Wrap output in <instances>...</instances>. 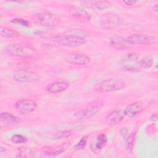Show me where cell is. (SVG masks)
<instances>
[{"label":"cell","mask_w":158,"mask_h":158,"mask_svg":"<svg viewBox=\"0 0 158 158\" xmlns=\"http://www.w3.org/2000/svg\"><path fill=\"white\" fill-rule=\"evenodd\" d=\"M125 81L120 78H110L96 83L94 89L99 93H110L122 89L125 87Z\"/></svg>","instance_id":"cell-1"},{"label":"cell","mask_w":158,"mask_h":158,"mask_svg":"<svg viewBox=\"0 0 158 158\" xmlns=\"http://www.w3.org/2000/svg\"><path fill=\"white\" fill-rule=\"evenodd\" d=\"M3 50L8 55L15 57H31L36 54V51L27 45L16 43L7 44Z\"/></svg>","instance_id":"cell-2"},{"label":"cell","mask_w":158,"mask_h":158,"mask_svg":"<svg viewBox=\"0 0 158 158\" xmlns=\"http://www.w3.org/2000/svg\"><path fill=\"white\" fill-rule=\"evenodd\" d=\"M103 105L104 102L101 100L93 101L84 108L76 111L73 114V117L78 120L89 118L95 115L101 109Z\"/></svg>","instance_id":"cell-3"},{"label":"cell","mask_w":158,"mask_h":158,"mask_svg":"<svg viewBox=\"0 0 158 158\" xmlns=\"http://www.w3.org/2000/svg\"><path fill=\"white\" fill-rule=\"evenodd\" d=\"M52 40L59 45L66 47L81 46L86 43V40L85 38L74 35H57L54 36Z\"/></svg>","instance_id":"cell-4"},{"label":"cell","mask_w":158,"mask_h":158,"mask_svg":"<svg viewBox=\"0 0 158 158\" xmlns=\"http://www.w3.org/2000/svg\"><path fill=\"white\" fill-rule=\"evenodd\" d=\"M31 20L37 25L44 27L56 26L60 21L59 18L55 14L49 12H37L32 15Z\"/></svg>","instance_id":"cell-5"},{"label":"cell","mask_w":158,"mask_h":158,"mask_svg":"<svg viewBox=\"0 0 158 158\" xmlns=\"http://www.w3.org/2000/svg\"><path fill=\"white\" fill-rule=\"evenodd\" d=\"M109 43L112 48L115 50L122 51L134 47V44L128 36L114 35L109 38Z\"/></svg>","instance_id":"cell-6"},{"label":"cell","mask_w":158,"mask_h":158,"mask_svg":"<svg viewBox=\"0 0 158 158\" xmlns=\"http://www.w3.org/2000/svg\"><path fill=\"white\" fill-rule=\"evenodd\" d=\"M64 60L71 65H86L91 62V59L86 54L81 53H67L63 56Z\"/></svg>","instance_id":"cell-7"},{"label":"cell","mask_w":158,"mask_h":158,"mask_svg":"<svg viewBox=\"0 0 158 158\" xmlns=\"http://www.w3.org/2000/svg\"><path fill=\"white\" fill-rule=\"evenodd\" d=\"M14 107L17 112L20 114H28L33 112L38 108L37 103L29 99H22L17 101Z\"/></svg>","instance_id":"cell-8"},{"label":"cell","mask_w":158,"mask_h":158,"mask_svg":"<svg viewBox=\"0 0 158 158\" xmlns=\"http://www.w3.org/2000/svg\"><path fill=\"white\" fill-rule=\"evenodd\" d=\"M128 38L131 41L134 46L136 44L151 45L156 44L158 41L157 36L146 34H134L129 36Z\"/></svg>","instance_id":"cell-9"},{"label":"cell","mask_w":158,"mask_h":158,"mask_svg":"<svg viewBox=\"0 0 158 158\" xmlns=\"http://www.w3.org/2000/svg\"><path fill=\"white\" fill-rule=\"evenodd\" d=\"M14 81L19 83H31L37 81L40 78L39 75L33 72L18 71L12 75Z\"/></svg>","instance_id":"cell-10"},{"label":"cell","mask_w":158,"mask_h":158,"mask_svg":"<svg viewBox=\"0 0 158 158\" xmlns=\"http://www.w3.org/2000/svg\"><path fill=\"white\" fill-rule=\"evenodd\" d=\"M126 114L124 109H117L110 112L105 118V123L109 126H114L120 123L125 118Z\"/></svg>","instance_id":"cell-11"},{"label":"cell","mask_w":158,"mask_h":158,"mask_svg":"<svg viewBox=\"0 0 158 158\" xmlns=\"http://www.w3.org/2000/svg\"><path fill=\"white\" fill-rule=\"evenodd\" d=\"M69 14L82 22H88L91 19V15L86 10L78 6H71L69 9Z\"/></svg>","instance_id":"cell-12"},{"label":"cell","mask_w":158,"mask_h":158,"mask_svg":"<svg viewBox=\"0 0 158 158\" xmlns=\"http://www.w3.org/2000/svg\"><path fill=\"white\" fill-rule=\"evenodd\" d=\"M20 119L17 116L8 112H2L0 114L1 125L2 127L7 128L17 125Z\"/></svg>","instance_id":"cell-13"},{"label":"cell","mask_w":158,"mask_h":158,"mask_svg":"<svg viewBox=\"0 0 158 158\" xmlns=\"http://www.w3.org/2000/svg\"><path fill=\"white\" fill-rule=\"evenodd\" d=\"M107 138L105 134L101 133L96 136L89 145L91 151L94 154H99L101 150L106 146Z\"/></svg>","instance_id":"cell-14"},{"label":"cell","mask_w":158,"mask_h":158,"mask_svg":"<svg viewBox=\"0 0 158 158\" xmlns=\"http://www.w3.org/2000/svg\"><path fill=\"white\" fill-rule=\"evenodd\" d=\"M143 109V104L140 101L130 103L124 108L126 117L132 118L139 114Z\"/></svg>","instance_id":"cell-15"},{"label":"cell","mask_w":158,"mask_h":158,"mask_svg":"<svg viewBox=\"0 0 158 158\" xmlns=\"http://www.w3.org/2000/svg\"><path fill=\"white\" fill-rule=\"evenodd\" d=\"M69 85L66 81H54L48 84L46 86V91L49 93L56 94L64 91L69 88Z\"/></svg>","instance_id":"cell-16"},{"label":"cell","mask_w":158,"mask_h":158,"mask_svg":"<svg viewBox=\"0 0 158 158\" xmlns=\"http://www.w3.org/2000/svg\"><path fill=\"white\" fill-rule=\"evenodd\" d=\"M70 146V142H65L60 145L56 146L44 152V154L48 157H55L65 152Z\"/></svg>","instance_id":"cell-17"},{"label":"cell","mask_w":158,"mask_h":158,"mask_svg":"<svg viewBox=\"0 0 158 158\" xmlns=\"http://www.w3.org/2000/svg\"><path fill=\"white\" fill-rule=\"evenodd\" d=\"M0 35L4 38H14L20 36V33L12 28H10L4 26H1Z\"/></svg>","instance_id":"cell-18"},{"label":"cell","mask_w":158,"mask_h":158,"mask_svg":"<svg viewBox=\"0 0 158 158\" xmlns=\"http://www.w3.org/2000/svg\"><path fill=\"white\" fill-rule=\"evenodd\" d=\"M82 4L84 5H88L89 6H93L98 10H102L106 8H108L111 6V4L109 1H83Z\"/></svg>","instance_id":"cell-19"},{"label":"cell","mask_w":158,"mask_h":158,"mask_svg":"<svg viewBox=\"0 0 158 158\" xmlns=\"http://www.w3.org/2000/svg\"><path fill=\"white\" fill-rule=\"evenodd\" d=\"M153 64V61L151 58L146 57L140 60H138V62H136V67L139 69H149L150 68Z\"/></svg>","instance_id":"cell-20"},{"label":"cell","mask_w":158,"mask_h":158,"mask_svg":"<svg viewBox=\"0 0 158 158\" xmlns=\"http://www.w3.org/2000/svg\"><path fill=\"white\" fill-rule=\"evenodd\" d=\"M72 135V132L70 130H62L55 133L51 137L52 139H62L65 138H68Z\"/></svg>","instance_id":"cell-21"},{"label":"cell","mask_w":158,"mask_h":158,"mask_svg":"<svg viewBox=\"0 0 158 158\" xmlns=\"http://www.w3.org/2000/svg\"><path fill=\"white\" fill-rule=\"evenodd\" d=\"M10 141L14 144H22L27 143L28 141V138L22 135L14 134L10 137Z\"/></svg>","instance_id":"cell-22"},{"label":"cell","mask_w":158,"mask_h":158,"mask_svg":"<svg viewBox=\"0 0 158 158\" xmlns=\"http://www.w3.org/2000/svg\"><path fill=\"white\" fill-rule=\"evenodd\" d=\"M139 58V55L135 52H130L125 54L120 59L121 62H130L138 60Z\"/></svg>","instance_id":"cell-23"},{"label":"cell","mask_w":158,"mask_h":158,"mask_svg":"<svg viewBox=\"0 0 158 158\" xmlns=\"http://www.w3.org/2000/svg\"><path fill=\"white\" fill-rule=\"evenodd\" d=\"M135 138V134L134 133H131V134L128 135L127 138L126 139V148L128 150H132L134 144Z\"/></svg>","instance_id":"cell-24"},{"label":"cell","mask_w":158,"mask_h":158,"mask_svg":"<svg viewBox=\"0 0 158 158\" xmlns=\"http://www.w3.org/2000/svg\"><path fill=\"white\" fill-rule=\"evenodd\" d=\"M88 138V135H86V136H84L82 138H81L80 141L75 145V146H74L75 149L77 150L83 149L87 144Z\"/></svg>","instance_id":"cell-25"},{"label":"cell","mask_w":158,"mask_h":158,"mask_svg":"<svg viewBox=\"0 0 158 158\" xmlns=\"http://www.w3.org/2000/svg\"><path fill=\"white\" fill-rule=\"evenodd\" d=\"M16 67L19 71H28V69L31 67V65L28 62L22 61L18 62Z\"/></svg>","instance_id":"cell-26"},{"label":"cell","mask_w":158,"mask_h":158,"mask_svg":"<svg viewBox=\"0 0 158 158\" xmlns=\"http://www.w3.org/2000/svg\"><path fill=\"white\" fill-rule=\"evenodd\" d=\"M11 22L14 24H17L23 27H29V22L25 19H21V18H15L11 20Z\"/></svg>","instance_id":"cell-27"},{"label":"cell","mask_w":158,"mask_h":158,"mask_svg":"<svg viewBox=\"0 0 158 158\" xmlns=\"http://www.w3.org/2000/svg\"><path fill=\"white\" fill-rule=\"evenodd\" d=\"M123 70L130 72H137L139 70L136 65H125L123 66Z\"/></svg>","instance_id":"cell-28"},{"label":"cell","mask_w":158,"mask_h":158,"mask_svg":"<svg viewBox=\"0 0 158 158\" xmlns=\"http://www.w3.org/2000/svg\"><path fill=\"white\" fill-rule=\"evenodd\" d=\"M122 2L127 6H132L135 4L137 2L136 1H133V0H124Z\"/></svg>","instance_id":"cell-29"},{"label":"cell","mask_w":158,"mask_h":158,"mask_svg":"<svg viewBox=\"0 0 158 158\" xmlns=\"http://www.w3.org/2000/svg\"><path fill=\"white\" fill-rule=\"evenodd\" d=\"M153 9L155 11H157V4H156L154 7H153Z\"/></svg>","instance_id":"cell-30"}]
</instances>
